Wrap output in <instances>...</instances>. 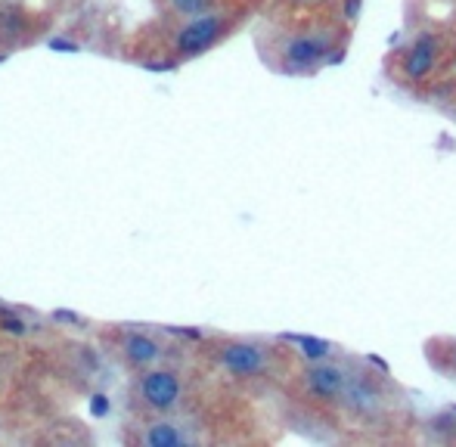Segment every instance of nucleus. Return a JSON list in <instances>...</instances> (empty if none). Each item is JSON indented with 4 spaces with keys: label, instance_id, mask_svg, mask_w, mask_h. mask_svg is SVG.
<instances>
[{
    "label": "nucleus",
    "instance_id": "20e7f679",
    "mask_svg": "<svg viewBox=\"0 0 456 447\" xmlns=\"http://www.w3.org/2000/svg\"><path fill=\"white\" fill-rule=\"evenodd\" d=\"M255 12L242 10V6H224V10L199 12V16H165L162 28L156 31L150 50L152 60H146L143 66L152 69H177L190 60H199L208 50L221 47L227 37H233L240 31V25H246Z\"/></svg>",
    "mask_w": 456,
    "mask_h": 447
},
{
    "label": "nucleus",
    "instance_id": "f03ea898",
    "mask_svg": "<svg viewBox=\"0 0 456 447\" xmlns=\"http://www.w3.org/2000/svg\"><path fill=\"white\" fill-rule=\"evenodd\" d=\"M385 75L391 85L413 97L432 100L456 78V22L419 25L403 44L385 56Z\"/></svg>",
    "mask_w": 456,
    "mask_h": 447
},
{
    "label": "nucleus",
    "instance_id": "ddd939ff",
    "mask_svg": "<svg viewBox=\"0 0 456 447\" xmlns=\"http://www.w3.org/2000/svg\"><path fill=\"white\" fill-rule=\"evenodd\" d=\"M428 4H447V6H453V10H456V0H428Z\"/></svg>",
    "mask_w": 456,
    "mask_h": 447
},
{
    "label": "nucleus",
    "instance_id": "f8f14e48",
    "mask_svg": "<svg viewBox=\"0 0 456 447\" xmlns=\"http://www.w3.org/2000/svg\"><path fill=\"white\" fill-rule=\"evenodd\" d=\"M426 357L441 376L456 379V338H432L426 345Z\"/></svg>",
    "mask_w": 456,
    "mask_h": 447
},
{
    "label": "nucleus",
    "instance_id": "9b49d317",
    "mask_svg": "<svg viewBox=\"0 0 456 447\" xmlns=\"http://www.w3.org/2000/svg\"><path fill=\"white\" fill-rule=\"evenodd\" d=\"M156 6L162 10V16H199V12L224 10V6H242V10H258V0H156Z\"/></svg>",
    "mask_w": 456,
    "mask_h": 447
},
{
    "label": "nucleus",
    "instance_id": "7ed1b4c3",
    "mask_svg": "<svg viewBox=\"0 0 456 447\" xmlns=\"http://www.w3.org/2000/svg\"><path fill=\"white\" fill-rule=\"evenodd\" d=\"M403 426H413L403 388L388 373H379L370 361L354 357L342 398V429H351V438L363 432L366 438L385 442Z\"/></svg>",
    "mask_w": 456,
    "mask_h": 447
},
{
    "label": "nucleus",
    "instance_id": "f257e3e1",
    "mask_svg": "<svg viewBox=\"0 0 456 447\" xmlns=\"http://www.w3.org/2000/svg\"><path fill=\"white\" fill-rule=\"evenodd\" d=\"M351 37H354L351 12H332V16L265 12L255 28V47L271 72L286 78H311L342 60Z\"/></svg>",
    "mask_w": 456,
    "mask_h": 447
},
{
    "label": "nucleus",
    "instance_id": "0eeeda50",
    "mask_svg": "<svg viewBox=\"0 0 456 447\" xmlns=\"http://www.w3.org/2000/svg\"><path fill=\"white\" fill-rule=\"evenodd\" d=\"M190 398L186 376L175 363H156V367L137 370L131 379V404L146 417H171L181 413Z\"/></svg>",
    "mask_w": 456,
    "mask_h": 447
},
{
    "label": "nucleus",
    "instance_id": "1a4fd4ad",
    "mask_svg": "<svg viewBox=\"0 0 456 447\" xmlns=\"http://www.w3.org/2000/svg\"><path fill=\"white\" fill-rule=\"evenodd\" d=\"M118 354H121V361L137 373V370L165 363L168 345L156 333H146V329H125V333L118 336Z\"/></svg>",
    "mask_w": 456,
    "mask_h": 447
},
{
    "label": "nucleus",
    "instance_id": "4468645a",
    "mask_svg": "<svg viewBox=\"0 0 456 447\" xmlns=\"http://www.w3.org/2000/svg\"><path fill=\"white\" fill-rule=\"evenodd\" d=\"M451 19H453V22H456V10H453V16H451Z\"/></svg>",
    "mask_w": 456,
    "mask_h": 447
},
{
    "label": "nucleus",
    "instance_id": "39448f33",
    "mask_svg": "<svg viewBox=\"0 0 456 447\" xmlns=\"http://www.w3.org/2000/svg\"><path fill=\"white\" fill-rule=\"evenodd\" d=\"M351 361L354 354L345 351H323L311 357L301 354L298 367L280 388L305 419L342 429V398L348 388Z\"/></svg>",
    "mask_w": 456,
    "mask_h": 447
},
{
    "label": "nucleus",
    "instance_id": "9d476101",
    "mask_svg": "<svg viewBox=\"0 0 456 447\" xmlns=\"http://www.w3.org/2000/svg\"><path fill=\"white\" fill-rule=\"evenodd\" d=\"M265 12H273V16H332V12H348V0H267Z\"/></svg>",
    "mask_w": 456,
    "mask_h": 447
},
{
    "label": "nucleus",
    "instance_id": "6e6552de",
    "mask_svg": "<svg viewBox=\"0 0 456 447\" xmlns=\"http://www.w3.org/2000/svg\"><path fill=\"white\" fill-rule=\"evenodd\" d=\"M205 442V432L199 429V423H190L181 413L171 417H150L146 423L134 426L131 444L140 447H192Z\"/></svg>",
    "mask_w": 456,
    "mask_h": 447
},
{
    "label": "nucleus",
    "instance_id": "423d86ee",
    "mask_svg": "<svg viewBox=\"0 0 456 447\" xmlns=\"http://www.w3.org/2000/svg\"><path fill=\"white\" fill-rule=\"evenodd\" d=\"M205 361L224 376L236 382H282L298 367L301 351L289 348L273 338H255V336H217L202 342Z\"/></svg>",
    "mask_w": 456,
    "mask_h": 447
}]
</instances>
